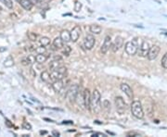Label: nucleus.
I'll return each mask as SVG.
<instances>
[{"label":"nucleus","instance_id":"1","mask_svg":"<svg viewBox=\"0 0 167 137\" xmlns=\"http://www.w3.org/2000/svg\"><path fill=\"white\" fill-rule=\"evenodd\" d=\"M100 93L97 89H95L93 93L91 94V99H90V109H93L94 112H98L100 110Z\"/></svg>","mask_w":167,"mask_h":137},{"label":"nucleus","instance_id":"34","mask_svg":"<svg viewBox=\"0 0 167 137\" xmlns=\"http://www.w3.org/2000/svg\"><path fill=\"white\" fill-rule=\"evenodd\" d=\"M127 136H134V137H139V136H140V134H139V133H137V132H135V131H129V132L127 133Z\"/></svg>","mask_w":167,"mask_h":137},{"label":"nucleus","instance_id":"28","mask_svg":"<svg viewBox=\"0 0 167 137\" xmlns=\"http://www.w3.org/2000/svg\"><path fill=\"white\" fill-rule=\"evenodd\" d=\"M56 71H57L58 72H59L60 74L66 76V73H67V68H66V67H64V66H59V68H56Z\"/></svg>","mask_w":167,"mask_h":137},{"label":"nucleus","instance_id":"33","mask_svg":"<svg viewBox=\"0 0 167 137\" xmlns=\"http://www.w3.org/2000/svg\"><path fill=\"white\" fill-rule=\"evenodd\" d=\"M22 128L23 129H25V130H31L32 129V125L30 124V123H28V122H23V124H22Z\"/></svg>","mask_w":167,"mask_h":137},{"label":"nucleus","instance_id":"32","mask_svg":"<svg viewBox=\"0 0 167 137\" xmlns=\"http://www.w3.org/2000/svg\"><path fill=\"white\" fill-rule=\"evenodd\" d=\"M81 8H82V4L79 3L78 1H76V2H75V7H74V10H75L76 12H79L80 9H81Z\"/></svg>","mask_w":167,"mask_h":137},{"label":"nucleus","instance_id":"35","mask_svg":"<svg viewBox=\"0 0 167 137\" xmlns=\"http://www.w3.org/2000/svg\"><path fill=\"white\" fill-rule=\"evenodd\" d=\"M92 136H93V137H95V136H98V137H106L107 135L104 134V133H101V132H96V133L92 134Z\"/></svg>","mask_w":167,"mask_h":137},{"label":"nucleus","instance_id":"12","mask_svg":"<svg viewBox=\"0 0 167 137\" xmlns=\"http://www.w3.org/2000/svg\"><path fill=\"white\" fill-rule=\"evenodd\" d=\"M120 88H121V90L126 94V96H127L129 99H133L134 94H133V90H132V88L130 87L129 84L123 83H122V84L120 85Z\"/></svg>","mask_w":167,"mask_h":137},{"label":"nucleus","instance_id":"26","mask_svg":"<svg viewBox=\"0 0 167 137\" xmlns=\"http://www.w3.org/2000/svg\"><path fill=\"white\" fill-rule=\"evenodd\" d=\"M13 65H14V59H13V57L11 56L8 57L6 58L5 62H4V66L5 67H12Z\"/></svg>","mask_w":167,"mask_h":137},{"label":"nucleus","instance_id":"11","mask_svg":"<svg viewBox=\"0 0 167 137\" xmlns=\"http://www.w3.org/2000/svg\"><path fill=\"white\" fill-rule=\"evenodd\" d=\"M111 46H112V38H111V36L107 35L104 38V41H103L101 47H100V52H101L102 54H106L110 50Z\"/></svg>","mask_w":167,"mask_h":137},{"label":"nucleus","instance_id":"3","mask_svg":"<svg viewBox=\"0 0 167 137\" xmlns=\"http://www.w3.org/2000/svg\"><path fill=\"white\" fill-rule=\"evenodd\" d=\"M138 38H134L132 41H128L124 46V51L129 56H135L138 53Z\"/></svg>","mask_w":167,"mask_h":137},{"label":"nucleus","instance_id":"2","mask_svg":"<svg viewBox=\"0 0 167 137\" xmlns=\"http://www.w3.org/2000/svg\"><path fill=\"white\" fill-rule=\"evenodd\" d=\"M131 112L132 115L137 118V119H143L144 118V111H143V107L142 104L140 103V101L136 100V101H133L132 104H131Z\"/></svg>","mask_w":167,"mask_h":137},{"label":"nucleus","instance_id":"15","mask_svg":"<svg viewBox=\"0 0 167 137\" xmlns=\"http://www.w3.org/2000/svg\"><path fill=\"white\" fill-rule=\"evenodd\" d=\"M64 87V82L63 79L61 80H58L52 83V88L54 89L55 92L57 93H60V91L62 90V88Z\"/></svg>","mask_w":167,"mask_h":137},{"label":"nucleus","instance_id":"10","mask_svg":"<svg viewBox=\"0 0 167 137\" xmlns=\"http://www.w3.org/2000/svg\"><path fill=\"white\" fill-rule=\"evenodd\" d=\"M160 50H161V48L158 46H152L151 47H150V50H149V53H148V56H147L148 58L150 60H154L158 57V55L160 53Z\"/></svg>","mask_w":167,"mask_h":137},{"label":"nucleus","instance_id":"9","mask_svg":"<svg viewBox=\"0 0 167 137\" xmlns=\"http://www.w3.org/2000/svg\"><path fill=\"white\" fill-rule=\"evenodd\" d=\"M123 45V38L121 36H116L113 43H112L111 48L112 50V52H117Z\"/></svg>","mask_w":167,"mask_h":137},{"label":"nucleus","instance_id":"23","mask_svg":"<svg viewBox=\"0 0 167 137\" xmlns=\"http://www.w3.org/2000/svg\"><path fill=\"white\" fill-rule=\"evenodd\" d=\"M40 77H41V80H42L43 82H45V83H49V82H50V74H49V72H47V71L41 72Z\"/></svg>","mask_w":167,"mask_h":137},{"label":"nucleus","instance_id":"14","mask_svg":"<svg viewBox=\"0 0 167 137\" xmlns=\"http://www.w3.org/2000/svg\"><path fill=\"white\" fill-rule=\"evenodd\" d=\"M90 99H91V94L88 89L84 90V100H85V108L87 109H90Z\"/></svg>","mask_w":167,"mask_h":137},{"label":"nucleus","instance_id":"7","mask_svg":"<svg viewBox=\"0 0 167 137\" xmlns=\"http://www.w3.org/2000/svg\"><path fill=\"white\" fill-rule=\"evenodd\" d=\"M81 27L79 25H76L75 27L73 28V30L70 31V34H71V41H73L74 43L77 42V40L80 38V35H81Z\"/></svg>","mask_w":167,"mask_h":137},{"label":"nucleus","instance_id":"36","mask_svg":"<svg viewBox=\"0 0 167 137\" xmlns=\"http://www.w3.org/2000/svg\"><path fill=\"white\" fill-rule=\"evenodd\" d=\"M62 123H63V124H74V122H73L72 120H64Z\"/></svg>","mask_w":167,"mask_h":137},{"label":"nucleus","instance_id":"17","mask_svg":"<svg viewBox=\"0 0 167 137\" xmlns=\"http://www.w3.org/2000/svg\"><path fill=\"white\" fill-rule=\"evenodd\" d=\"M19 4L25 9V10H31L32 9L33 4L30 1V0H17Z\"/></svg>","mask_w":167,"mask_h":137},{"label":"nucleus","instance_id":"6","mask_svg":"<svg viewBox=\"0 0 167 137\" xmlns=\"http://www.w3.org/2000/svg\"><path fill=\"white\" fill-rule=\"evenodd\" d=\"M95 43H96L95 37L92 35V34H87L84 41V46L86 50H91L94 47Z\"/></svg>","mask_w":167,"mask_h":137},{"label":"nucleus","instance_id":"31","mask_svg":"<svg viewBox=\"0 0 167 137\" xmlns=\"http://www.w3.org/2000/svg\"><path fill=\"white\" fill-rule=\"evenodd\" d=\"M28 38H29L31 41H36V38H37V35H36V34L35 32L30 31V32H28Z\"/></svg>","mask_w":167,"mask_h":137},{"label":"nucleus","instance_id":"27","mask_svg":"<svg viewBox=\"0 0 167 137\" xmlns=\"http://www.w3.org/2000/svg\"><path fill=\"white\" fill-rule=\"evenodd\" d=\"M60 65H59V60H57V59H55V60H53V61H51L50 62V64H49V68L51 71H54V70H56L57 68H59Z\"/></svg>","mask_w":167,"mask_h":137},{"label":"nucleus","instance_id":"22","mask_svg":"<svg viewBox=\"0 0 167 137\" xmlns=\"http://www.w3.org/2000/svg\"><path fill=\"white\" fill-rule=\"evenodd\" d=\"M53 46H54L56 49H61V48H63L64 43H63V41L61 40L60 37H56V38L53 40Z\"/></svg>","mask_w":167,"mask_h":137},{"label":"nucleus","instance_id":"4","mask_svg":"<svg viewBox=\"0 0 167 137\" xmlns=\"http://www.w3.org/2000/svg\"><path fill=\"white\" fill-rule=\"evenodd\" d=\"M79 89H80V88H79V85H78V84H73V85L68 89V91L66 92L65 96H66V98L68 99L71 103L74 102L75 97H76V95H77V93H78Z\"/></svg>","mask_w":167,"mask_h":137},{"label":"nucleus","instance_id":"5","mask_svg":"<svg viewBox=\"0 0 167 137\" xmlns=\"http://www.w3.org/2000/svg\"><path fill=\"white\" fill-rule=\"evenodd\" d=\"M115 106H116V109L120 112L123 113V111L126 110L127 109V105L126 103L124 102L123 98L122 96H117L115 98Z\"/></svg>","mask_w":167,"mask_h":137},{"label":"nucleus","instance_id":"20","mask_svg":"<svg viewBox=\"0 0 167 137\" xmlns=\"http://www.w3.org/2000/svg\"><path fill=\"white\" fill-rule=\"evenodd\" d=\"M64 75L60 74L59 72H58L56 70L54 71H51V73H50V82H55V81H58V80H61V79H64Z\"/></svg>","mask_w":167,"mask_h":137},{"label":"nucleus","instance_id":"37","mask_svg":"<svg viewBox=\"0 0 167 137\" xmlns=\"http://www.w3.org/2000/svg\"><path fill=\"white\" fill-rule=\"evenodd\" d=\"M52 134H53V136H59V131H53Z\"/></svg>","mask_w":167,"mask_h":137},{"label":"nucleus","instance_id":"19","mask_svg":"<svg viewBox=\"0 0 167 137\" xmlns=\"http://www.w3.org/2000/svg\"><path fill=\"white\" fill-rule=\"evenodd\" d=\"M49 57V55L48 54H46V53H43V54H37L36 56V62L39 63V64H43L45 63Z\"/></svg>","mask_w":167,"mask_h":137},{"label":"nucleus","instance_id":"25","mask_svg":"<svg viewBox=\"0 0 167 137\" xmlns=\"http://www.w3.org/2000/svg\"><path fill=\"white\" fill-rule=\"evenodd\" d=\"M39 42H40V45H41V46H47L50 44V39H49L48 37H47V36H43V37L40 38Z\"/></svg>","mask_w":167,"mask_h":137},{"label":"nucleus","instance_id":"21","mask_svg":"<svg viewBox=\"0 0 167 137\" xmlns=\"http://www.w3.org/2000/svg\"><path fill=\"white\" fill-rule=\"evenodd\" d=\"M89 31H90V32H92L94 34H99L102 31V27L98 24H92L89 27Z\"/></svg>","mask_w":167,"mask_h":137},{"label":"nucleus","instance_id":"18","mask_svg":"<svg viewBox=\"0 0 167 137\" xmlns=\"http://www.w3.org/2000/svg\"><path fill=\"white\" fill-rule=\"evenodd\" d=\"M36 62V56L35 55H28L25 58L21 60L22 65L28 66V65H32Z\"/></svg>","mask_w":167,"mask_h":137},{"label":"nucleus","instance_id":"13","mask_svg":"<svg viewBox=\"0 0 167 137\" xmlns=\"http://www.w3.org/2000/svg\"><path fill=\"white\" fill-rule=\"evenodd\" d=\"M74 102H76V104L78 105L79 108L84 109L85 108V100H84V92H81L80 89L77 93V95L75 97Z\"/></svg>","mask_w":167,"mask_h":137},{"label":"nucleus","instance_id":"29","mask_svg":"<svg viewBox=\"0 0 167 137\" xmlns=\"http://www.w3.org/2000/svg\"><path fill=\"white\" fill-rule=\"evenodd\" d=\"M35 52H36V54H43V53H46V52H47L46 46H41L36 47V49H35Z\"/></svg>","mask_w":167,"mask_h":137},{"label":"nucleus","instance_id":"30","mask_svg":"<svg viewBox=\"0 0 167 137\" xmlns=\"http://www.w3.org/2000/svg\"><path fill=\"white\" fill-rule=\"evenodd\" d=\"M161 66H162V68L167 70V53H165L161 58Z\"/></svg>","mask_w":167,"mask_h":137},{"label":"nucleus","instance_id":"16","mask_svg":"<svg viewBox=\"0 0 167 137\" xmlns=\"http://www.w3.org/2000/svg\"><path fill=\"white\" fill-rule=\"evenodd\" d=\"M61 40L63 41V43H69L71 42V34H70V31L68 30H62L61 32H60V36Z\"/></svg>","mask_w":167,"mask_h":137},{"label":"nucleus","instance_id":"8","mask_svg":"<svg viewBox=\"0 0 167 137\" xmlns=\"http://www.w3.org/2000/svg\"><path fill=\"white\" fill-rule=\"evenodd\" d=\"M149 50H150V45L147 41H143L139 49L138 50V53H139V56L141 57H147L148 56V53H149Z\"/></svg>","mask_w":167,"mask_h":137},{"label":"nucleus","instance_id":"38","mask_svg":"<svg viewBox=\"0 0 167 137\" xmlns=\"http://www.w3.org/2000/svg\"><path fill=\"white\" fill-rule=\"evenodd\" d=\"M40 133H41V134H46L47 131H40Z\"/></svg>","mask_w":167,"mask_h":137},{"label":"nucleus","instance_id":"24","mask_svg":"<svg viewBox=\"0 0 167 137\" xmlns=\"http://www.w3.org/2000/svg\"><path fill=\"white\" fill-rule=\"evenodd\" d=\"M0 2H1L4 6H6V8L11 9H13V1L12 0H0Z\"/></svg>","mask_w":167,"mask_h":137}]
</instances>
